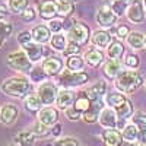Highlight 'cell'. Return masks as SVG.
<instances>
[{"label": "cell", "instance_id": "obj_20", "mask_svg": "<svg viewBox=\"0 0 146 146\" xmlns=\"http://www.w3.org/2000/svg\"><path fill=\"white\" fill-rule=\"evenodd\" d=\"M111 35H110L107 31L104 29H98V31H95L91 36V42L96 47V48H107L110 44H111Z\"/></svg>", "mask_w": 146, "mask_h": 146}, {"label": "cell", "instance_id": "obj_23", "mask_svg": "<svg viewBox=\"0 0 146 146\" xmlns=\"http://www.w3.org/2000/svg\"><path fill=\"white\" fill-rule=\"evenodd\" d=\"M123 139L126 142H131V143H137L140 142V130L139 127L135 124V123H130V124H126V127L123 129Z\"/></svg>", "mask_w": 146, "mask_h": 146}, {"label": "cell", "instance_id": "obj_37", "mask_svg": "<svg viewBox=\"0 0 146 146\" xmlns=\"http://www.w3.org/2000/svg\"><path fill=\"white\" fill-rule=\"evenodd\" d=\"M131 123H135L137 127H139V130H140V133L143 135V133H146V114L145 113H135L133 114V117H131Z\"/></svg>", "mask_w": 146, "mask_h": 146}, {"label": "cell", "instance_id": "obj_40", "mask_svg": "<svg viewBox=\"0 0 146 146\" xmlns=\"http://www.w3.org/2000/svg\"><path fill=\"white\" fill-rule=\"evenodd\" d=\"M57 3H58V16L60 18H69L73 12V5L63 3V2H57Z\"/></svg>", "mask_w": 146, "mask_h": 146}, {"label": "cell", "instance_id": "obj_1", "mask_svg": "<svg viewBox=\"0 0 146 146\" xmlns=\"http://www.w3.org/2000/svg\"><path fill=\"white\" fill-rule=\"evenodd\" d=\"M2 94L12 98H27L31 92V80L23 76H13L5 79L0 85Z\"/></svg>", "mask_w": 146, "mask_h": 146}, {"label": "cell", "instance_id": "obj_2", "mask_svg": "<svg viewBox=\"0 0 146 146\" xmlns=\"http://www.w3.org/2000/svg\"><path fill=\"white\" fill-rule=\"evenodd\" d=\"M142 83H143L142 76L136 70H131V69L130 70H123L118 75V78L115 79V82H114L117 91H120L121 94L135 92L137 88L142 86Z\"/></svg>", "mask_w": 146, "mask_h": 146}, {"label": "cell", "instance_id": "obj_10", "mask_svg": "<svg viewBox=\"0 0 146 146\" xmlns=\"http://www.w3.org/2000/svg\"><path fill=\"white\" fill-rule=\"evenodd\" d=\"M75 100H76V94L73 92L72 89H69V88H60L58 94H57L56 105L60 110H63V111H64V110L70 108L73 104H75Z\"/></svg>", "mask_w": 146, "mask_h": 146}, {"label": "cell", "instance_id": "obj_33", "mask_svg": "<svg viewBox=\"0 0 146 146\" xmlns=\"http://www.w3.org/2000/svg\"><path fill=\"white\" fill-rule=\"evenodd\" d=\"M91 104H92V101L88 98L86 95H85V92H82L79 96H76V100H75V104H73V107H75L79 113H82V115H83V113L86 111V110L91 107Z\"/></svg>", "mask_w": 146, "mask_h": 146}, {"label": "cell", "instance_id": "obj_42", "mask_svg": "<svg viewBox=\"0 0 146 146\" xmlns=\"http://www.w3.org/2000/svg\"><path fill=\"white\" fill-rule=\"evenodd\" d=\"M79 53H80V45L76 44V42H73V41L69 42V45L66 47V50L63 51V54H64L66 58L70 57V56H76V54H79Z\"/></svg>", "mask_w": 146, "mask_h": 146}, {"label": "cell", "instance_id": "obj_16", "mask_svg": "<svg viewBox=\"0 0 146 146\" xmlns=\"http://www.w3.org/2000/svg\"><path fill=\"white\" fill-rule=\"evenodd\" d=\"M42 45L44 44H38V42L32 41V42L27 44L25 47H22V50L27 53V56L29 57V60L32 63H38L44 57V47Z\"/></svg>", "mask_w": 146, "mask_h": 146}, {"label": "cell", "instance_id": "obj_9", "mask_svg": "<svg viewBox=\"0 0 146 146\" xmlns=\"http://www.w3.org/2000/svg\"><path fill=\"white\" fill-rule=\"evenodd\" d=\"M38 15L45 21L56 19L58 16V3L56 0H44L38 6Z\"/></svg>", "mask_w": 146, "mask_h": 146}, {"label": "cell", "instance_id": "obj_7", "mask_svg": "<svg viewBox=\"0 0 146 146\" xmlns=\"http://www.w3.org/2000/svg\"><path fill=\"white\" fill-rule=\"evenodd\" d=\"M117 15L113 12L111 6H102L96 10L95 13V22L96 25L101 27V28H111L114 27V23L117 21Z\"/></svg>", "mask_w": 146, "mask_h": 146}, {"label": "cell", "instance_id": "obj_17", "mask_svg": "<svg viewBox=\"0 0 146 146\" xmlns=\"http://www.w3.org/2000/svg\"><path fill=\"white\" fill-rule=\"evenodd\" d=\"M32 34V38L35 42H38V44H45V42H50L51 40V31L50 28H48L47 25H36L32 28L31 31Z\"/></svg>", "mask_w": 146, "mask_h": 146}, {"label": "cell", "instance_id": "obj_21", "mask_svg": "<svg viewBox=\"0 0 146 146\" xmlns=\"http://www.w3.org/2000/svg\"><path fill=\"white\" fill-rule=\"evenodd\" d=\"M83 58H85V62H86L88 66L98 67L100 64L104 63V53L100 48H91V50H88L83 54Z\"/></svg>", "mask_w": 146, "mask_h": 146}, {"label": "cell", "instance_id": "obj_41", "mask_svg": "<svg viewBox=\"0 0 146 146\" xmlns=\"http://www.w3.org/2000/svg\"><path fill=\"white\" fill-rule=\"evenodd\" d=\"M32 41H34V38H32V34L29 31H21L18 34V44L21 47H25L27 44H29Z\"/></svg>", "mask_w": 146, "mask_h": 146}, {"label": "cell", "instance_id": "obj_38", "mask_svg": "<svg viewBox=\"0 0 146 146\" xmlns=\"http://www.w3.org/2000/svg\"><path fill=\"white\" fill-rule=\"evenodd\" d=\"M32 131L36 135V137H45V136H48L51 133V130H50V127L48 126H45V124H42L41 121H36V123L34 124V127H32Z\"/></svg>", "mask_w": 146, "mask_h": 146}, {"label": "cell", "instance_id": "obj_49", "mask_svg": "<svg viewBox=\"0 0 146 146\" xmlns=\"http://www.w3.org/2000/svg\"><path fill=\"white\" fill-rule=\"evenodd\" d=\"M60 133H62V126H60V124H54L53 130H51V135L53 136H58Z\"/></svg>", "mask_w": 146, "mask_h": 146}, {"label": "cell", "instance_id": "obj_35", "mask_svg": "<svg viewBox=\"0 0 146 146\" xmlns=\"http://www.w3.org/2000/svg\"><path fill=\"white\" fill-rule=\"evenodd\" d=\"M47 73L42 67H34L31 72H29V80L31 82H35V83H44L47 82Z\"/></svg>", "mask_w": 146, "mask_h": 146}, {"label": "cell", "instance_id": "obj_55", "mask_svg": "<svg viewBox=\"0 0 146 146\" xmlns=\"http://www.w3.org/2000/svg\"><path fill=\"white\" fill-rule=\"evenodd\" d=\"M10 146H13V145H10Z\"/></svg>", "mask_w": 146, "mask_h": 146}, {"label": "cell", "instance_id": "obj_3", "mask_svg": "<svg viewBox=\"0 0 146 146\" xmlns=\"http://www.w3.org/2000/svg\"><path fill=\"white\" fill-rule=\"evenodd\" d=\"M89 80V76L86 72H73V70H63L58 76V85L62 88H69V89H73V88H79L82 85H85Z\"/></svg>", "mask_w": 146, "mask_h": 146}, {"label": "cell", "instance_id": "obj_48", "mask_svg": "<svg viewBox=\"0 0 146 146\" xmlns=\"http://www.w3.org/2000/svg\"><path fill=\"white\" fill-rule=\"evenodd\" d=\"M7 13H10L9 7H7L6 5H3V3H0V21H3V19L6 18Z\"/></svg>", "mask_w": 146, "mask_h": 146}, {"label": "cell", "instance_id": "obj_14", "mask_svg": "<svg viewBox=\"0 0 146 146\" xmlns=\"http://www.w3.org/2000/svg\"><path fill=\"white\" fill-rule=\"evenodd\" d=\"M101 137L107 146H121V143L124 142L123 133L117 129H105L102 131Z\"/></svg>", "mask_w": 146, "mask_h": 146}, {"label": "cell", "instance_id": "obj_26", "mask_svg": "<svg viewBox=\"0 0 146 146\" xmlns=\"http://www.w3.org/2000/svg\"><path fill=\"white\" fill-rule=\"evenodd\" d=\"M35 140H36V135L31 130H27V131H21L19 135H16L13 137V142L19 146H34L35 145Z\"/></svg>", "mask_w": 146, "mask_h": 146}, {"label": "cell", "instance_id": "obj_30", "mask_svg": "<svg viewBox=\"0 0 146 146\" xmlns=\"http://www.w3.org/2000/svg\"><path fill=\"white\" fill-rule=\"evenodd\" d=\"M85 63H86V62H85V58L82 56H79V54L70 56L66 60V69L73 70V72H82L83 67H85Z\"/></svg>", "mask_w": 146, "mask_h": 146}, {"label": "cell", "instance_id": "obj_4", "mask_svg": "<svg viewBox=\"0 0 146 146\" xmlns=\"http://www.w3.org/2000/svg\"><path fill=\"white\" fill-rule=\"evenodd\" d=\"M6 63L10 69H13L16 72H21V73H28L34 69L32 67V62L29 60V57L27 56V53L23 50H16V51H12L7 54L6 57Z\"/></svg>", "mask_w": 146, "mask_h": 146}, {"label": "cell", "instance_id": "obj_15", "mask_svg": "<svg viewBox=\"0 0 146 146\" xmlns=\"http://www.w3.org/2000/svg\"><path fill=\"white\" fill-rule=\"evenodd\" d=\"M102 102L101 101H92L91 107L86 110V111L83 113L82 118L85 123H96V121H100V115H101V111H102Z\"/></svg>", "mask_w": 146, "mask_h": 146}, {"label": "cell", "instance_id": "obj_18", "mask_svg": "<svg viewBox=\"0 0 146 146\" xmlns=\"http://www.w3.org/2000/svg\"><path fill=\"white\" fill-rule=\"evenodd\" d=\"M102 72L108 80H115L120 73L123 72V64H121L120 60H110L108 63H105Z\"/></svg>", "mask_w": 146, "mask_h": 146}, {"label": "cell", "instance_id": "obj_31", "mask_svg": "<svg viewBox=\"0 0 146 146\" xmlns=\"http://www.w3.org/2000/svg\"><path fill=\"white\" fill-rule=\"evenodd\" d=\"M127 98L124 96V94H120V92H111V94H105L104 96V101L108 107L111 108H117L118 105H121Z\"/></svg>", "mask_w": 146, "mask_h": 146}, {"label": "cell", "instance_id": "obj_25", "mask_svg": "<svg viewBox=\"0 0 146 146\" xmlns=\"http://www.w3.org/2000/svg\"><path fill=\"white\" fill-rule=\"evenodd\" d=\"M129 47H131L133 50H140L146 45V36L142 34V32H137V31H133L129 34V36L126 38Z\"/></svg>", "mask_w": 146, "mask_h": 146}, {"label": "cell", "instance_id": "obj_44", "mask_svg": "<svg viewBox=\"0 0 146 146\" xmlns=\"http://www.w3.org/2000/svg\"><path fill=\"white\" fill-rule=\"evenodd\" d=\"M53 146H80V145L75 137H63V139H57Z\"/></svg>", "mask_w": 146, "mask_h": 146}, {"label": "cell", "instance_id": "obj_56", "mask_svg": "<svg viewBox=\"0 0 146 146\" xmlns=\"http://www.w3.org/2000/svg\"><path fill=\"white\" fill-rule=\"evenodd\" d=\"M145 146H146V145H145Z\"/></svg>", "mask_w": 146, "mask_h": 146}, {"label": "cell", "instance_id": "obj_39", "mask_svg": "<svg viewBox=\"0 0 146 146\" xmlns=\"http://www.w3.org/2000/svg\"><path fill=\"white\" fill-rule=\"evenodd\" d=\"M139 64H140V58H139L137 54H127L126 56V58H124V66L126 67L135 70V69L139 67Z\"/></svg>", "mask_w": 146, "mask_h": 146}, {"label": "cell", "instance_id": "obj_8", "mask_svg": "<svg viewBox=\"0 0 146 146\" xmlns=\"http://www.w3.org/2000/svg\"><path fill=\"white\" fill-rule=\"evenodd\" d=\"M18 117H19V108L15 104L7 102L0 108V123L2 124L12 126L18 120Z\"/></svg>", "mask_w": 146, "mask_h": 146}, {"label": "cell", "instance_id": "obj_52", "mask_svg": "<svg viewBox=\"0 0 146 146\" xmlns=\"http://www.w3.org/2000/svg\"><path fill=\"white\" fill-rule=\"evenodd\" d=\"M124 2L129 5H133V3H139V0H124Z\"/></svg>", "mask_w": 146, "mask_h": 146}, {"label": "cell", "instance_id": "obj_51", "mask_svg": "<svg viewBox=\"0 0 146 146\" xmlns=\"http://www.w3.org/2000/svg\"><path fill=\"white\" fill-rule=\"evenodd\" d=\"M58 2H63V3H72V5H75V3H78L79 0H58Z\"/></svg>", "mask_w": 146, "mask_h": 146}, {"label": "cell", "instance_id": "obj_54", "mask_svg": "<svg viewBox=\"0 0 146 146\" xmlns=\"http://www.w3.org/2000/svg\"><path fill=\"white\" fill-rule=\"evenodd\" d=\"M143 7L146 9V0H143Z\"/></svg>", "mask_w": 146, "mask_h": 146}, {"label": "cell", "instance_id": "obj_12", "mask_svg": "<svg viewBox=\"0 0 146 146\" xmlns=\"http://www.w3.org/2000/svg\"><path fill=\"white\" fill-rule=\"evenodd\" d=\"M36 117H38V121H41L42 124L51 127L54 124H57L58 121V111L54 108V107H42L41 111L36 114Z\"/></svg>", "mask_w": 146, "mask_h": 146}, {"label": "cell", "instance_id": "obj_46", "mask_svg": "<svg viewBox=\"0 0 146 146\" xmlns=\"http://www.w3.org/2000/svg\"><path fill=\"white\" fill-rule=\"evenodd\" d=\"M64 114H66V117H67L70 121H78V120H80V117H82V113H79L73 105H72L70 108L64 110Z\"/></svg>", "mask_w": 146, "mask_h": 146}, {"label": "cell", "instance_id": "obj_11", "mask_svg": "<svg viewBox=\"0 0 146 146\" xmlns=\"http://www.w3.org/2000/svg\"><path fill=\"white\" fill-rule=\"evenodd\" d=\"M63 60L57 57V56H51V57H47L44 62H42V69L45 70V73L48 76H57L63 72Z\"/></svg>", "mask_w": 146, "mask_h": 146}, {"label": "cell", "instance_id": "obj_36", "mask_svg": "<svg viewBox=\"0 0 146 146\" xmlns=\"http://www.w3.org/2000/svg\"><path fill=\"white\" fill-rule=\"evenodd\" d=\"M111 6V9H113V12L120 18V16H123V15H126V12H127V9H129V3H126L124 0H114V2L110 5Z\"/></svg>", "mask_w": 146, "mask_h": 146}, {"label": "cell", "instance_id": "obj_43", "mask_svg": "<svg viewBox=\"0 0 146 146\" xmlns=\"http://www.w3.org/2000/svg\"><path fill=\"white\" fill-rule=\"evenodd\" d=\"M48 28L53 34H58L64 29V25H63V21L62 19H51L48 22Z\"/></svg>", "mask_w": 146, "mask_h": 146}, {"label": "cell", "instance_id": "obj_50", "mask_svg": "<svg viewBox=\"0 0 146 146\" xmlns=\"http://www.w3.org/2000/svg\"><path fill=\"white\" fill-rule=\"evenodd\" d=\"M121 146H137V143H131V142H123V143H121Z\"/></svg>", "mask_w": 146, "mask_h": 146}, {"label": "cell", "instance_id": "obj_19", "mask_svg": "<svg viewBox=\"0 0 146 146\" xmlns=\"http://www.w3.org/2000/svg\"><path fill=\"white\" fill-rule=\"evenodd\" d=\"M105 89H107L105 82L100 80V82L94 83L92 86H89L86 91H85V95H86L91 101H101L102 96H105Z\"/></svg>", "mask_w": 146, "mask_h": 146}, {"label": "cell", "instance_id": "obj_32", "mask_svg": "<svg viewBox=\"0 0 146 146\" xmlns=\"http://www.w3.org/2000/svg\"><path fill=\"white\" fill-rule=\"evenodd\" d=\"M7 7L10 13L21 15L27 7H29V0H7Z\"/></svg>", "mask_w": 146, "mask_h": 146}, {"label": "cell", "instance_id": "obj_13", "mask_svg": "<svg viewBox=\"0 0 146 146\" xmlns=\"http://www.w3.org/2000/svg\"><path fill=\"white\" fill-rule=\"evenodd\" d=\"M117 123H118V117L115 114V110L111 107L104 108L100 115V124L104 129H117Z\"/></svg>", "mask_w": 146, "mask_h": 146}, {"label": "cell", "instance_id": "obj_27", "mask_svg": "<svg viewBox=\"0 0 146 146\" xmlns=\"http://www.w3.org/2000/svg\"><path fill=\"white\" fill-rule=\"evenodd\" d=\"M50 45H51L53 50L63 53V51L66 50V47L69 45V42H67V35H64L63 32L53 34L51 40H50Z\"/></svg>", "mask_w": 146, "mask_h": 146}, {"label": "cell", "instance_id": "obj_6", "mask_svg": "<svg viewBox=\"0 0 146 146\" xmlns=\"http://www.w3.org/2000/svg\"><path fill=\"white\" fill-rule=\"evenodd\" d=\"M91 29L89 27H86L85 23L80 22H75L72 25V28L67 31V38L73 42H76L79 45H85L88 44V41L91 40Z\"/></svg>", "mask_w": 146, "mask_h": 146}, {"label": "cell", "instance_id": "obj_47", "mask_svg": "<svg viewBox=\"0 0 146 146\" xmlns=\"http://www.w3.org/2000/svg\"><path fill=\"white\" fill-rule=\"evenodd\" d=\"M129 34H130V28H129L127 25H120V27H117L115 35L118 36V38H121V40H126L127 36H129Z\"/></svg>", "mask_w": 146, "mask_h": 146}, {"label": "cell", "instance_id": "obj_29", "mask_svg": "<svg viewBox=\"0 0 146 146\" xmlns=\"http://www.w3.org/2000/svg\"><path fill=\"white\" fill-rule=\"evenodd\" d=\"M114 110H115V114H117L118 120H124V121H127L129 118L133 117V105H131V102H130L129 100H126L123 104L118 105V107L114 108Z\"/></svg>", "mask_w": 146, "mask_h": 146}, {"label": "cell", "instance_id": "obj_34", "mask_svg": "<svg viewBox=\"0 0 146 146\" xmlns=\"http://www.w3.org/2000/svg\"><path fill=\"white\" fill-rule=\"evenodd\" d=\"M12 32H13V25L6 21H0V48L3 47V44L12 35Z\"/></svg>", "mask_w": 146, "mask_h": 146}, {"label": "cell", "instance_id": "obj_24", "mask_svg": "<svg viewBox=\"0 0 146 146\" xmlns=\"http://www.w3.org/2000/svg\"><path fill=\"white\" fill-rule=\"evenodd\" d=\"M42 107H44V104L38 98V95H28L25 101H23V108L31 114H38Z\"/></svg>", "mask_w": 146, "mask_h": 146}, {"label": "cell", "instance_id": "obj_45", "mask_svg": "<svg viewBox=\"0 0 146 146\" xmlns=\"http://www.w3.org/2000/svg\"><path fill=\"white\" fill-rule=\"evenodd\" d=\"M21 18L25 21V22H32V21H35V18H36V12H35V9L34 7H27L25 10L21 13Z\"/></svg>", "mask_w": 146, "mask_h": 146}, {"label": "cell", "instance_id": "obj_28", "mask_svg": "<svg viewBox=\"0 0 146 146\" xmlns=\"http://www.w3.org/2000/svg\"><path fill=\"white\" fill-rule=\"evenodd\" d=\"M124 54V45L120 41H111L107 47V56L110 57V60H120Z\"/></svg>", "mask_w": 146, "mask_h": 146}, {"label": "cell", "instance_id": "obj_5", "mask_svg": "<svg viewBox=\"0 0 146 146\" xmlns=\"http://www.w3.org/2000/svg\"><path fill=\"white\" fill-rule=\"evenodd\" d=\"M57 94H58V86L53 82L40 83L38 89H36V95H38V98L44 104V107H50V105L56 104Z\"/></svg>", "mask_w": 146, "mask_h": 146}, {"label": "cell", "instance_id": "obj_22", "mask_svg": "<svg viewBox=\"0 0 146 146\" xmlns=\"http://www.w3.org/2000/svg\"><path fill=\"white\" fill-rule=\"evenodd\" d=\"M126 16L130 22L133 23H142L145 21V12H143V6L140 3H133L129 6Z\"/></svg>", "mask_w": 146, "mask_h": 146}, {"label": "cell", "instance_id": "obj_53", "mask_svg": "<svg viewBox=\"0 0 146 146\" xmlns=\"http://www.w3.org/2000/svg\"><path fill=\"white\" fill-rule=\"evenodd\" d=\"M113 2H114V0H105V3H108V5H111Z\"/></svg>", "mask_w": 146, "mask_h": 146}]
</instances>
